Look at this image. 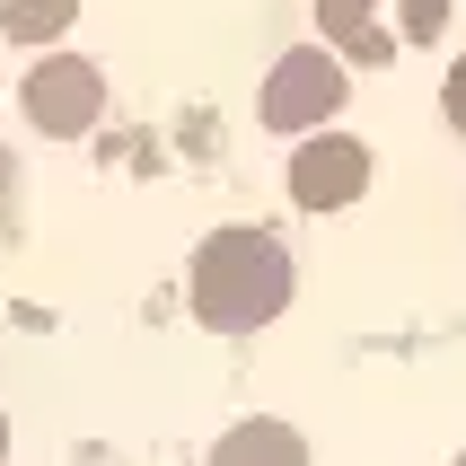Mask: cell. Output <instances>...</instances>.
I'll use <instances>...</instances> for the list:
<instances>
[{
  "label": "cell",
  "mask_w": 466,
  "mask_h": 466,
  "mask_svg": "<svg viewBox=\"0 0 466 466\" xmlns=\"http://www.w3.org/2000/svg\"><path fill=\"white\" fill-rule=\"evenodd\" d=\"M290 309V256L273 229H211L194 247V317L211 335H256Z\"/></svg>",
  "instance_id": "cell-1"
},
{
  "label": "cell",
  "mask_w": 466,
  "mask_h": 466,
  "mask_svg": "<svg viewBox=\"0 0 466 466\" xmlns=\"http://www.w3.org/2000/svg\"><path fill=\"white\" fill-rule=\"evenodd\" d=\"M343 97H352L343 53L335 45H290V53H273V71H264V88H256V124L309 141V132H335Z\"/></svg>",
  "instance_id": "cell-2"
},
{
  "label": "cell",
  "mask_w": 466,
  "mask_h": 466,
  "mask_svg": "<svg viewBox=\"0 0 466 466\" xmlns=\"http://www.w3.org/2000/svg\"><path fill=\"white\" fill-rule=\"evenodd\" d=\"M18 115L45 132V141H79V132H97V115H106V71L88 53H45V62H26V79H18Z\"/></svg>",
  "instance_id": "cell-3"
},
{
  "label": "cell",
  "mask_w": 466,
  "mask_h": 466,
  "mask_svg": "<svg viewBox=\"0 0 466 466\" xmlns=\"http://www.w3.org/2000/svg\"><path fill=\"white\" fill-rule=\"evenodd\" d=\"M370 194V150L352 132H309L299 150H290V203L299 211H343Z\"/></svg>",
  "instance_id": "cell-4"
},
{
  "label": "cell",
  "mask_w": 466,
  "mask_h": 466,
  "mask_svg": "<svg viewBox=\"0 0 466 466\" xmlns=\"http://www.w3.org/2000/svg\"><path fill=\"white\" fill-rule=\"evenodd\" d=\"M211 466H309V449L290 422H238V431H220Z\"/></svg>",
  "instance_id": "cell-5"
},
{
  "label": "cell",
  "mask_w": 466,
  "mask_h": 466,
  "mask_svg": "<svg viewBox=\"0 0 466 466\" xmlns=\"http://www.w3.org/2000/svg\"><path fill=\"white\" fill-rule=\"evenodd\" d=\"M379 0H317V26H326V45H343L352 62H388V35H379Z\"/></svg>",
  "instance_id": "cell-6"
},
{
  "label": "cell",
  "mask_w": 466,
  "mask_h": 466,
  "mask_svg": "<svg viewBox=\"0 0 466 466\" xmlns=\"http://www.w3.org/2000/svg\"><path fill=\"white\" fill-rule=\"evenodd\" d=\"M79 0H9L0 9V35H18V45H45V35H71Z\"/></svg>",
  "instance_id": "cell-7"
},
{
  "label": "cell",
  "mask_w": 466,
  "mask_h": 466,
  "mask_svg": "<svg viewBox=\"0 0 466 466\" xmlns=\"http://www.w3.org/2000/svg\"><path fill=\"white\" fill-rule=\"evenodd\" d=\"M396 26H405V45H431L449 26V0H396Z\"/></svg>",
  "instance_id": "cell-8"
},
{
  "label": "cell",
  "mask_w": 466,
  "mask_h": 466,
  "mask_svg": "<svg viewBox=\"0 0 466 466\" xmlns=\"http://www.w3.org/2000/svg\"><path fill=\"white\" fill-rule=\"evenodd\" d=\"M441 115H449V132L466 141V53L449 62V79H441Z\"/></svg>",
  "instance_id": "cell-9"
},
{
  "label": "cell",
  "mask_w": 466,
  "mask_h": 466,
  "mask_svg": "<svg viewBox=\"0 0 466 466\" xmlns=\"http://www.w3.org/2000/svg\"><path fill=\"white\" fill-rule=\"evenodd\" d=\"M9 177H18V158L0 150V211H9Z\"/></svg>",
  "instance_id": "cell-10"
},
{
  "label": "cell",
  "mask_w": 466,
  "mask_h": 466,
  "mask_svg": "<svg viewBox=\"0 0 466 466\" xmlns=\"http://www.w3.org/2000/svg\"><path fill=\"white\" fill-rule=\"evenodd\" d=\"M0 458H9V422H0Z\"/></svg>",
  "instance_id": "cell-11"
}]
</instances>
